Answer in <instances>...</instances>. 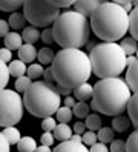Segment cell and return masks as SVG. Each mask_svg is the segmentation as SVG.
<instances>
[{"label": "cell", "instance_id": "cell-24", "mask_svg": "<svg viewBox=\"0 0 138 152\" xmlns=\"http://www.w3.org/2000/svg\"><path fill=\"white\" fill-rule=\"evenodd\" d=\"M25 2L22 0H0V11L5 12H17L18 8H22Z\"/></svg>", "mask_w": 138, "mask_h": 152}, {"label": "cell", "instance_id": "cell-54", "mask_svg": "<svg viewBox=\"0 0 138 152\" xmlns=\"http://www.w3.org/2000/svg\"><path fill=\"white\" fill-rule=\"evenodd\" d=\"M135 56H137V58H138V51H137V54H135Z\"/></svg>", "mask_w": 138, "mask_h": 152}, {"label": "cell", "instance_id": "cell-3", "mask_svg": "<svg viewBox=\"0 0 138 152\" xmlns=\"http://www.w3.org/2000/svg\"><path fill=\"white\" fill-rule=\"evenodd\" d=\"M91 29L103 42H121L129 32V14L117 2H101L91 17Z\"/></svg>", "mask_w": 138, "mask_h": 152}, {"label": "cell", "instance_id": "cell-31", "mask_svg": "<svg viewBox=\"0 0 138 152\" xmlns=\"http://www.w3.org/2000/svg\"><path fill=\"white\" fill-rule=\"evenodd\" d=\"M9 77H11V74H9L8 65L5 63V61L0 60V91L6 89V86L9 83Z\"/></svg>", "mask_w": 138, "mask_h": 152}, {"label": "cell", "instance_id": "cell-33", "mask_svg": "<svg viewBox=\"0 0 138 152\" xmlns=\"http://www.w3.org/2000/svg\"><path fill=\"white\" fill-rule=\"evenodd\" d=\"M32 83H34V82H32L29 77H28V75H23V77H20V78L15 80V91H17L18 94H22V92L25 94L28 89H29V86H31Z\"/></svg>", "mask_w": 138, "mask_h": 152}, {"label": "cell", "instance_id": "cell-23", "mask_svg": "<svg viewBox=\"0 0 138 152\" xmlns=\"http://www.w3.org/2000/svg\"><path fill=\"white\" fill-rule=\"evenodd\" d=\"M37 58H39L40 65H52V61L55 58V52L49 46H45V48L39 49V56H37Z\"/></svg>", "mask_w": 138, "mask_h": 152}, {"label": "cell", "instance_id": "cell-26", "mask_svg": "<svg viewBox=\"0 0 138 152\" xmlns=\"http://www.w3.org/2000/svg\"><path fill=\"white\" fill-rule=\"evenodd\" d=\"M129 32L138 42V8H134V11L129 14Z\"/></svg>", "mask_w": 138, "mask_h": 152}, {"label": "cell", "instance_id": "cell-28", "mask_svg": "<svg viewBox=\"0 0 138 152\" xmlns=\"http://www.w3.org/2000/svg\"><path fill=\"white\" fill-rule=\"evenodd\" d=\"M114 129L112 128H101L98 132H97V137H98V141L100 143H104V145H110L115 138H114Z\"/></svg>", "mask_w": 138, "mask_h": 152}, {"label": "cell", "instance_id": "cell-2", "mask_svg": "<svg viewBox=\"0 0 138 152\" xmlns=\"http://www.w3.org/2000/svg\"><path fill=\"white\" fill-rule=\"evenodd\" d=\"M132 91L126 80L121 77L98 80L94 85V97L91 102V109L104 115H121L127 111Z\"/></svg>", "mask_w": 138, "mask_h": 152}, {"label": "cell", "instance_id": "cell-35", "mask_svg": "<svg viewBox=\"0 0 138 152\" xmlns=\"http://www.w3.org/2000/svg\"><path fill=\"white\" fill-rule=\"evenodd\" d=\"M57 120H55L54 117H48V118H43L42 121V129L45 132H54L55 128H57Z\"/></svg>", "mask_w": 138, "mask_h": 152}, {"label": "cell", "instance_id": "cell-29", "mask_svg": "<svg viewBox=\"0 0 138 152\" xmlns=\"http://www.w3.org/2000/svg\"><path fill=\"white\" fill-rule=\"evenodd\" d=\"M3 135L6 137V140L9 141V145H17L18 141H20L22 135H20V131H18L17 128L11 126V128H5L3 131Z\"/></svg>", "mask_w": 138, "mask_h": 152}, {"label": "cell", "instance_id": "cell-48", "mask_svg": "<svg viewBox=\"0 0 138 152\" xmlns=\"http://www.w3.org/2000/svg\"><path fill=\"white\" fill-rule=\"evenodd\" d=\"M43 77H45V82L54 83V85H55V80H54V74H52L51 66H49V68H45V74H43Z\"/></svg>", "mask_w": 138, "mask_h": 152}, {"label": "cell", "instance_id": "cell-45", "mask_svg": "<svg viewBox=\"0 0 138 152\" xmlns=\"http://www.w3.org/2000/svg\"><path fill=\"white\" fill-rule=\"evenodd\" d=\"M88 129L86 128V123H83V121H77V123H74V134H78V135H83Z\"/></svg>", "mask_w": 138, "mask_h": 152}, {"label": "cell", "instance_id": "cell-7", "mask_svg": "<svg viewBox=\"0 0 138 152\" xmlns=\"http://www.w3.org/2000/svg\"><path fill=\"white\" fill-rule=\"evenodd\" d=\"M60 14V10L54 8L49 0H25L23 3V15L35 28H49Z\"/></svg>", "mask_w": 138, "mask_h": 152}, {"label": "cell", "instance_id": "cell-36", "mask_svg": "<svg viewBox=\"0 0 138 152\" xmlns=\"http://www.w3.org/2000/svg\"><path fill=\"white\" fill-rule=\"evenodd\" d=\"M98 137H97V132H92V131H86L85 134H83V145L85 146H94L97 143Z\"/></svg>", "mask_w": 138, "mask_h": 152}, {"label": "cell", "instance_id": "cell-32", "mask_svg": "<svg viewBox=\"0 0 138 152\" xmlns=\"http://www.w3.org/2000/svg\"><path fill=\"white\" fill-rule=\"evenodd\" d=\"M43 74H45V68H43V65H40V63H32V65L28 66L26 75L29 77L31 80H37L39 77H42Z\"/></svg>", "mask_w": 138, "mask_h": 152}, {"label": "cell", "instance_id": "cell-16", "mask_svg": "<svg viewBox=\"0 0 138 152\" xmlns=\"http://www.w3.org/2000/svg\"><path fill=\"white\" fill-rule=\"evenodd\" d=\"M127 117L138 129V92H134L131 97V102L127 104Z\"/></svg>", "mask_w": 138, "mask_h": 152}, {"label": "cell", "instance_id": "cell-38", "mask_svg": "<svg viewBox=\"0 0 138 152\" xmlns=\"http://www.w3.org/2000/svg\"><path fill=\"white\" fill-rule=\"evenodd\" d=\"M42 40L43 43H48V45H52L55 43V39H54V32H52V28H45L42 31Z\"/></svg>", "mask_w": 138, "mask_h": 152}, {"label": "cell", "instance_id": "cell-13", "mask_svg": "<svg viewBox=\"0 0 138 152\" xmlns=\"http://www.w3.org/2000/svg\"><path fill=\"white\" fill-rule=\"evenodd\" d=\"M22 39L28 45H34L42 39V32L39 31V28H35V26H26L22 31Z\"/></svg>", "mask_w": 138, "mask_h": 152}, {"label": "cell", "instance_id": "cell-37", "mask_svg": "<svg viewBox=\"0 0 138 152\" xmlns=\"http://www.w3.org/2000/svg\"><path fill=\"white\" fill-rule=\"evenodd\" d=\"M110 152H127V146L124 140H114L110 143Z\"/></svg>", "mask_w": 138, "mask_h": 152}, {"label": "cell", "instance_id": "cell-47", "mask_svg": "<svg viewBox=\"0 0 138 152\" xmlns=\"http://www.w3.org/2000/svg\"><path fill=\"white\" fill-rule=\"evenodd\" d=\"M75 104H77V100H75V97H74V95L64 97L63 106H66V108H69V109H74V106H75Z\"/></svg>", "mask_w": 138, "mask_h": 152}, {"label": "cell", "instance_id": "cell-20", "mask_svg": "<svg viewBox=\"0 0 138 152\" xmlns=\"http://www.w3.org/2000/svg\"><path fill=\"white\" fill-rule=\"evenodd\" d=\"M37 148H39V146H37V141H35L32 137H29V135L22 137L20 141L17 143L18 152H35Z\"/></svg>", "mask_w": 138, "mask_h": 152}, {"label": "cell", "instance_id": "cell-49", "mask_svg": "<svg viewBox=\"0 0 138 152\" xmlns=\"http://www.w3.org/2000/svg\"><path fill=\"white\" fill-rule=\"evenodd\" d=\"M57 89H58L60 95H64V97H69V95L74 92L72 89H69V88H63V86H57Z\"/></svg>", "mask_w": 138, "mask_h": 152}, {"label": "cell", "instance_id": "cell-52", "mask_svg": "<svg viewBox=\"0 0 138 152\" xmlns=\"http://www.w3.org/2000/svg\"><path fill=\"white\" fill-rule=\"evenodd\" d=\"M35 152H52V149L49 146H43L42 145V146H39V148L35 149Z\"/></svg>", "mask_w": 138, "mask_h": 152}, {"label": "cell", "instance_id": "cell-10", "mask_svg": "<svg viewBox=\"0 0 138 152\" xmlns=\"http://www.w3.org/2000/svg\"><path fill=\"white\" fill-rule=\"evenodd\" d=\"M17 56H18V60H22L23 63H31V65H32V61L35 60V57L39 56V51L35 49L34 45H28V43H25L23 46L18 49Z\"/></svg>", "mask_w": 138, "mask_h": 152}, {"label": "cell", "instance_id": "cell-8", "mask_svg": "<svg viewBox=\"0 0 138 152\" xmlns=\"http://www.w3.org/2000/svg\"><path fill=\"white\" fill-rule=\"evenodd\" d=\"M25 103L22 95L12 89L0 91V128H11L22 120Z\"/></svg>", "mask_w": 138, "mask_h": 152}, {"label": "cell", "instance_id": "cell-9", "mask_svg": "<svg viewBox=\"0 0 138 152\" xmlns=\"http://www.w3.org/2000/svg\"><path fill=\"white\" fill-rule=\"evenodd\" d=\"M100 3L101 2H98V0H77V2H74V11L80 12L85 17H92Z\"/></svg>", "mask_w": 138, "mask_h": 152}, {"label": "cell", "instance_id": "cell-44", "mask_svg": "<svg viewBox=\"0 0 138 152\" xmlns=\"http://www.w3.org/2000/svg\"><path fill=\"white\" fill-rule=\"evenodd\" d=\"M89 152H109V149H107V145L97 141L94 146H91V148H89Z\"/></svg>", "mask_w": 138, "mask_h": 152}, {"label": "cell", "instance_id": "cell-27", "mask_svg": "<svg viewBox=\"0 0 138 152\" xmlns=\"http://www.w3.org/2000/svg\"><path fill=\"white\" fill-rule=\"evenodd\" d=\"M72 112H74V117L77 118H86L91 112V104H88L86 102H77Z\"/></svg>", "mask_w": 138, "mask_h": 152}, {"label": "cell", "instance_id": "cell-39", "mask_svg": "<svg viewBox=\"0 0 138 152\" xmlns=\"http://www.w3.org/2000/svg\"><path fill=\"white\" fill-rule=\"evenodd\" d=\"M40 141H42L43 146H49L51 148L54 145V141H55V137H54L52 132H43V135L40 137Z\"/></svg>", "mask_w": 138, "mask_h": 152}, {"label": "cell", "instance_id": "cell-34", "mask_svg": "<svg viewBox=\"0 0 138 152\" xmlns=\"http://www.w3.org/2000/svg\"><path fill=\"white\" fill-rule=\"evenodd\" d=\"M126 146L127 152H138V129L129 135V138L126 140Z\"/></svg>", "mask_w": 138, "mask_h": 152}, {"label": "cell", "instance_id": "cell-15", "mask_svg": "<svg viewBox=\"0 0 138 152\" xmlns=\"http://www.w3.org/2000/svg\"><path fill=\"white\" fill-rule=\"evenodd\" d=\"M126 83L129 85L132 92H138V60L137 63L131 68H127V72H126Z\"/></svg>", "mask_w": 138, "mask_h": 152}, {"label": "cell", "instance_id": "cell-53", "mask_svg": "<svg viewBox=\"0 0 138 152\" xmlns=\"http://www.w3.org/2000/svg\"><path fill=\"white\" fill-rule=\"evenodd\" d=\"M95 46H97V42H91V40H89V43H88V45H86V48H88V49H89V52H91V51H92V49H94V48H95Z\"/></svg>", "mask_w": 138, "mask_h": 152}, {"label": "cell", "instance_id": "cell-40", "mask_svg": "<svg viewBox=\"0 0 138 152\" xmlns=\"http://www.w3.org/2000/svg\"><path fill=\"white\" fill-rule=\"evenodd\" d=\"M11 58H12V51H9L8 48H0V60L9 65L12 61Z\"/></svg>", "mask_w": 138, "mask_h": 152}, {"label": "cell", "instance_id": "cell-41", "mask_svg": "<svg viewBox=\"0 0 138 152\" xmlns=\"http://www.w3.org/2000/svg\"><path fill=\"white\" fill-rule=\"evenodd\" d=\"M49 2L54 8H57V10H60V8H69V6L74 5L72 0H49Z\"/></svg>", "mask_w": 138, "mask_h": 152}, {"label": "cell", "instance_id": "cell-22", "mask_svg": "<svg viewBox=\"0 0 138 152\" xmlns=\"http://www.w3.org/2000/svg\"><path fill=\"white\" fill-rule=\"evenodd\" d=\"M26 17L23 15V14H20V12H14V14H11L9 15V19H8V23H9V28H12V29H15V31H18V29H25L26 28Z\"/></svg>", "mask_w": 138, "mask_h": 152}, {"label": "cell", "instance_id": "cell-1", "mask_svg": "<svg viewBox=\"0 0 138 152\" xmlns=\"http://www.w3.org/2000/svg\"><path fill=\"white\" fill-rule=\"evenodd\" d=\"M54 80L57 86L75 89L88 83L92 72L89 54L83 49H60L51 65Z\"/></svg>", "mask_w": 138, "mask_h": 152}, {"label": "cell", "instance_id": "cell-25", "mask_svg": "<svg viewBox=\"0 0 138 152\" xmlns=\"http://www.w3.org/2000/svg\"><path fill=\"white\" fill-rule=\"evenodd\" d=\"M85 123H86V128H88V131H92V132H98L101 128V117L95 112V114H89L88 117H86V120H85Z\"/></svg>", "mask_w": 138, "mask_h": 152}, {"label": "cell", "instance_id": "cell-11", "mask_svg": "<svg viewBox=\"0 0 138 152\" xmlns=\"http://www.w3.org/2000/svg\"><path fill=\"white\" fill-rule=\"evenodd\" d=\"M52 152H89V149L83 143H74L69 140V141H63L58 146H55Z\"/></svg>", "mask_w": 138, "mask_h": 152}, {"label": "cell", "instance_id": "cell-4", "mask_svg": "<svg viewBox=\"0 0 138 152\" xmlns=\"http://www.w3.org/2000/svg\"><path fill=\"white\" fill-rule=\"evenodd\" d=\"M91 20L80 12L68 10L52 25L55 43L61 49H81L89 43L91 37Z\"/></svg>", "mask_w": 138, "mask_h": 152}, {"label": "cell", "instance_id": "cell-6", "mask_svg": "<svg viewBox=\"0 0 138 152\" xmlns=\"http://www.w3.org/2000/svg\"><path fill=\"white\" fill-rule=\"evenodd\" d=\"M92 72L100 80L117 78L127 69V56L120 46V43H97V46L89 52Z\"/></svg>", "mask_w": 138, "mask_h": 152}, {"label": "cell", "instance_id": "cell-51", "mask_svg": "<svg viewBox=\"0 0 138 152\" xmlns=\"http://www.w3.org/2000/svg\"><path fill=\"white\" fill-rule=\"evenodd\" d=\"M71 141H74V143H83V135H78V134H74L72 138H71Z\"/></svg>", "mask_w": 138, "mask_h": 152}, {"label": "cell", "instance_id": "cell-43", "mask_svg": "<svg viewBox=\"0 0 138 152\" xmlns=\"http://www.w3.org/2000/svg\"><path fill=\"white\" fill-rule=\"evenodd\" d=\"M9 149H11V145L3 135V132L0 131V152H9Z\"/></svg>", "mask_w": 138, "mask_h": 152}, {"label": "cell", "instance_id": "cell-21", "mask_svg": "<svg viewBox=\"0 0 138 152\" xmlns=\"http://www.w3.org/2000/svg\"><path fill=\"white\" fill-rule=\"evenodd\" d=\"M120 46L123 48V51L126 52V56H135L137 51H138V42L132 37H124L121 42H120Z\"/></svg>", "mask_w": 138, "mask_h": 152}, {"label": "cell", "instance_id": "cell-30", "mask_svg": "<svg viewBox=\"0 0 138 152\" xmlns=\"http://www.w3.org/2000/svg\"><path fill=\"white\" fill-rule=\"evenodd\" d=\"M72 117H74L72 109L66 108V106H61V108L55 112V120H57L58 123H66L68 124L72 120Z\"/></svg>", "mask_w": 138, "mask_h": 152}, {"label": "cell", "instance_id": "cell-19", "mask_svg": "<svg viewBox=\"0 0 138 152\" xmlns=\"http://www.w3.org/2000/svg\"><path fill=\"white\" fill-rule=\"evenodd\" d=\"M8 69H9V74H11L12 77L20 78V77L26 75L28 66H26V63H23L22 60H12L11 63L8 65Z\"/></svg>", "mask_w": 138, "mask_h": 152}, {"label": "cell", "instance_id": "cell-42", "mask_svg": "<svg viewBox=\"0 0 138 152\" xmlns=\"http://www.w3.org/2000/svg\"><path fill=\"white\" fill-rule=\"evenodd\" d=\"M115 2L123 8L127 14H131V12L134 11V3L131 2V0H115Z\"/></svg>", "mask_w": 138, "mask_h": 152}, {"label": "cell", "instance_id": "cell-18", "mask_svg": "<svg viewBox=\"0 0 138 152\" xmlns=\"http://www.w3.org/2000/svg\"><path fill=\"white\" fill-rule=\"evenodd\" d=\"M23 39H22V34L18 32H9L6 37H5V48H8L9 51H14V49H20L23 46Z\"/></svg>", "mask_w": 138, "mask_h": 152}, {"label": "cell", "instance_id": "cell-12", "mask_svg": "<svg viewBox=\"0 0 138 152\" xmlns=\"http://www.w3.org/2000/svg\"><path fill=\"white\" fill-rule=\"evenodd\" d=\"M74 97H75V100H78V102L92 100V97H94V86L89 85V83H83V85L77 86L74 89Z\"/></svg>", "mask_w": 138, "mask_h": 152}, {"label": "cell", "instance_id": "cell-5", "mask_svg": "<svg viewBox=\"0 0 138 152\" xmlns=\"http://www.w3.org/2000/svg\"><path fill=\"white\" fill-rule=\"evenodd\" d=\"M23 103L31 115L40 118H48L55 115L63 104L61 95L57 85L48 83L45 80H35L29 89L23 94Z\"/></svg>", "mask_w": 138, "mask_h": 152}, {"label": "cell", "instance_id": "cell-46", "mask_svg": "<svg viewBox=\"0 0 138 152\" xmlns=\"http://www.w3.org/2000/svg\"><path fill=\"white\" fill-rule=\"evenodd\" d=\"M8 34H9V23H8V20L0 19V37H6Z\"/></svg>", "mask_w": 138, "mask_h": 152}, {"label": "cell", "instance_id": "cell-14", "mask_svg": "<svg viewBox=\"0 0 138 152\" xmlns=\"http://www.w3.org/2000/svg\"><path fill=\"white\" fill-rule=\"evenodd\" d=\"M52 134H54L55 140H58L61 143L63 141H69L72 138V128L69 126V124H66V123H58Z\"/></svg>", "mask_w": 138, "mask_h": 152}, {"label": "cell", "instance_id": "cell-50", "mask_svg": "<svg viewBox=\"0 0 138 152\" xmlns=\"http://www.w3.org/2000/svg\"><path fill=\"white\" fill-rule=\"evenodd\" d=\"M137 56H129L127 57V61H126V65H127V68H131V66H134L135 63H137Z\"/></svg>", "mask_w": 138, "mask_h": 152}, {"label": "cell", "instance_id": "cell-17", "mask_svg": "<svg viewBox=\"0 0 138 152\" xmlns=\"http://www.w3.org/2000/svg\"><path fill=\"white\" fill-rule=\"evenodd\" d=\"M131 118L127 117V115L121 114V115H117V117H114L112 120V129L115 132H120V134H123L126 132L129 128H131Z\"/></svg>", "mask_w": 138, "mask_h": 152}]
</instances>
